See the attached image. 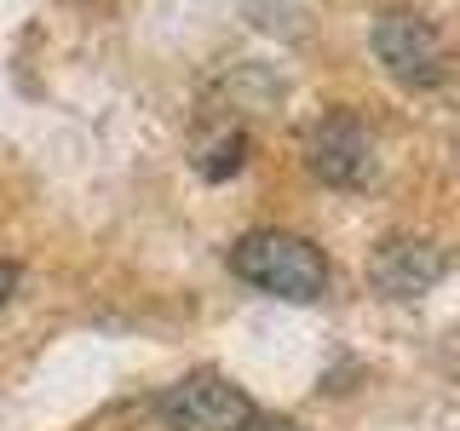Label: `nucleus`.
Listing matches in <instances>:
<instances>
[{
  "instance_id": "nucleus-1",
  "label": "nucleus",
  "mask_w": 460,
  "mask_h": 431,
  "mask_svg": "<svg viewBox=\"0 0 460 431\" xmlns=\"http://www.w3.org/2000/svg\"><path fill=\"white\" fill-rule=\"evenodd\" d=\"M230 270H236L248 287L277 299H323L328 294V259L316 242L294 236V230H253L230 248Z\"/></svg>"
},
{
  "instance_id": "nucleus-2",
  "label": "nucleus",
  "mask_w": 460,
  "mask_h": 431,
  "mask_svg": "<svg viewBox=\"0 0 460 431\" xmlns=\"http://www.w3.org/2000/svg\"><path fill=\"white\" fill-rule=\"evenodd\" d=\"M155 414L172 426V431H242L253 420V397L242 385H230L225 374L201 368V374H184L179 385H167Z\"/></svg>"
},
{
  "instance_id": "nucleus-3",
  "label": "nucleus",
  "mask_w": 460,
  "mask_h": 431,
  "mask_svg": "<svg viewBox=\"0 0 460 431\" xmlns=\"http://www.w3.org/2000/svg\"><path fill=\"white\" fill-rule=\"evenodd\" d=\"M305 162H311V172L323 184L357 190V184H368V172H374V138L351 110H334V115H323V121L311 127Z\"/></svg>"
},
{
  "instance_id": "nucleus-4",
  "label": "nucleus",
  "mask_w": 460,
  "mask_h": 431,
  "mask_svg": "<svg viewBox=\"0 0 460 431\" xmlns=\"http://www.w3.org/2000/svg\"><path fill=\"white\" fill-rule=\"evenodd\" d=\"M374 52L402 86H438L443 81V40L414 12H380L374 18Z\"/></svg>"
},
{
  "instance_id": "nucleus-5",
  "label": "nucleus",
  "mask_w": 460,
  "mask_h": 431,
  "mask_svg": "<svg viewBox=\"0 0 460 431\" xmlns=\"http://www.w3.org/2000/svg\"><path fill=\"white\" fill-rule=\"evenodd\" d=\"M368 277L392 299H420L426 287L443 282V253L431 242H414V236H385L368 259Z\"/></svg>"
},
{
  "instance_id": "nucleus-6",
  "label": "nucleus",
  "mask_w": 460,
  "mask_h": 431,
  "mask_svg": "<svg viewBox=\"0 0 460 431\" xmlns=\"http://www.w3.org/2000/svg\"><path fill=\"white\" fill-rule=\"evenodd\" d=\"M242 162H248V133H230V138H219L208 155H201V179H230Z\"/></svg>"
},
{
  "instance_id": "nucleus-7",
  "label": "nucleus",
  "mask_w": 460,
  "mask_h": 431,
  "mask_svg": "<svg viewBox=\"0 0 460 431\" xmlns=\"http://www.w3.org/2000/svg\"><path fill=\"white\" fill-rule=\"evenodd\" d=\"M242 431H305V426H294V420H277V414H253Z\"/></svg>"
},
{
  "instance_id": "nucleus-8",
  "label": "nucleus",
  "mask_w": 460,
  "mask_h": 431,
  "mask_svg": "<svg viewBox=\"0 0 460 431\" xmlns=\"http://www.w3.org/2000/svg\"><path fill=\"white\" fill-rule=\"evenodd\" d=\"M12 294H18V265H12V259H0V305H6Z\"/></svg>"
}]
</instances>
